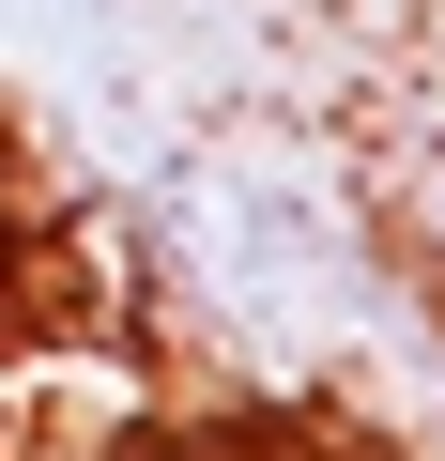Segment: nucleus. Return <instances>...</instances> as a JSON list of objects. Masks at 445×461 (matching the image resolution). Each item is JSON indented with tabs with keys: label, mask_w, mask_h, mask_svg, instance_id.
Returning <instances> with one entry per match:
<instances>
[]
</instances>
